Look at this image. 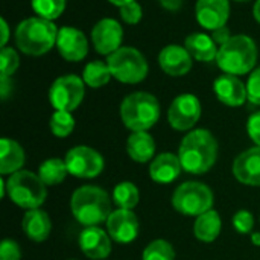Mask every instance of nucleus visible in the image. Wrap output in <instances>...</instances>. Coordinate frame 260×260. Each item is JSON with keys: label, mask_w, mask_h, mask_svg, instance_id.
<instances>
[{"label": "nucleus", "mask_w": 260, "mask_h": 260, "mask_svg": "<svg viewBox=\"0 0 260 260\" xmlns=\"http://www.w3.org/2000/svg\"><path fill=\"white\" fill-rule=\"evenodd\" d=\"M178 157L183 171L195 175L209 172L218 158V142L207 129L190 131L180 143Z\"/></svg>", "instance_id": "nucleus-1"}, {"label": "nucleus", "mask_w": 260, "mask_h": 260, "mask_svg": "<svg viewBox=\"0 0 260 260\" xmlns=\"http://www.w3.org/2000/svg\"><path fill=\"white\" fill-rule=\"evenodd\" d=\"M70 210L84 227H98L111 215L110 195L98 186H81L70 198Z\"/></svg>", "instance_id": "nucleus-2"}, {"label": "nucleus", "mask_w": 260, "mask_h": 260, "mask_svg": "<svg viewBox=\"0 0 260 260\" xmlns=\"http://www.w3.org/2000/svg\"><path fill=\"white\" fill-rule=\"evenodd\" d=\"M59 29L50 20L30 17L18 23L15 29V44L20 52L30 56H41L56 46Z\"/></svg>", "instance_id": "nucleus-3"}, {"label": "nucleus", "mask_w": 260, "mask_h": 260, "mask_svg": "<svg viewBox=\"0 0 260 260\" xmlns=\"http://www.w3.org/2000/svg\"><path fill=\"white\" fill-rule=\"evenodd\" d=\"M257 62V46L248 35H233L218 50L216 64L227 75H245L254 70Z\"/></svg>", "instance_id": "nucleus-4"}, {"label": "nucleus", "mask_w": 260, "mask_h": 260, "mask_svg": "<svg viewBox=\"0 0 260 260\" xmlns=\"http://www.w3.org/2000/svg\"><path fill=\"white\" fill-rule=\"evenodd\" d=\"M120 119L133 133L151 129L160 119L158 99L148 91L128 94L120 104Z\"/></svg>", "instance_id": "nucleus-5"}, {"label": "nucleus", "mask_w": 260, "mask_h": 260, "mask_svg": "<svg viewBox=\"0 0 260 260\" xmlns=\"http://www.w3.org/2000/svg\"><path fill=\"white\" fill-rule=\"evenodd\" d=\"M6 195L21 209H40L47 198V186L40 175L30 171H18L8 177Z\"/></svg>", "instance_id": "nucleus-6"}, {"label": "nucleus", "mask_w": 260, "mask_h": 260, "mask_svg": "<svg viewBox=\"0 0 260 260\" xmlns=\"http://www.w3.org/2000/svg\"><path fill=\"white\" fill-rule=\"evenodd\" d=\"M107 64L111 70L113 78L122 84H139L149 72L146 58L136 47L122 46L119 50L107 58Z\"/></svg>", "instance_id": "nucleus-7"}, {"label": "nucleus", "mask_w": 260, "mask_h": 260, "mask_svg": "<svg viewBox=\"0 0 260 260\" xmlns=\"http://www.w3.org/2000/svg\"><path fill=\"white\" fill-rule=\"evenodd\" d=\"M174 209L186 216H200L213 207V192L200 181H186L180 184L172 195Z\"/></svg>", "instance_id": "nucleus-8"}, {"label": "nucleus", "mask_w": 260, "mask_h": 260, "mask_svg": "<svg viewBox=\"0 0 260 260\" xmlns=\"http://www.w3.org/2000/svg\"><path fill=\"white\" fill-rule=\"evenodd\" d=\"M85 96V82L76 75H64L53 81L49 90V101L55 111H75Z\"/></svg>", "instance_id": "nucleus-9"}, {"label": "nucleus", "mask_w": 260, "mask_h": 260, "mask_svg": "<svg viewBox=\"0 0 260 260\" xmlns=\"http://www.w3.org/2000/svg\"><path fill=\"white\" fill-rule=\"evenodd\" d=\"M69 174L78 178H94L104 171L102 155L90 146H75L64 158Z\"/></svg>", "instance_id": "nucleus-10"}, {"label": "nucleus", "mask_w": 260, "mask_h": 260, "mask_svg": "<svg viewBox=\"0 0 260 260\" xmlns=\"http://www.w3.org/2000/svg\"><path fill=\"white\" fill-rule=\"evenodd\" d=\"M201 117V102L195 94L184 93L177 96L169 110L168 120L171 126L177 131H189L192 129Z\"/></svg>", "instance_id": "nucleus-11"}, {"label": "nucleus", "mask_w": 260, "mask_h": 260, "mask_svg": "<svg viewBox=\"0 0 260 260\" xmlns=\"http://www.w3.org/2000/svg\"><path fill=\"white\" fill-rule=\"evenodd\" d=\"M123 29L122 24L114 18L99 20L91 30L93 47L98 53L110 56L122 47Z\"/></svg>", "instance_id": "nucleus-12"}, {"label": "nucleus", "mask_w": 260, "mask_h": 260, "mask_svg": "<svg viewBox=\"0 0 260 260\" xmlns=\"http://www.w3.org/2000/svg\"><path fill=\"white\" fill-rule=\"evenodd\" d=\"M107 232L110 238L119 244H129L139 236V219L133 210L117 209L107 219Z\"/></svg>", "instance_id": "nucleus-13"}, {"label": "nucleus", "mask_w": 260, "mask_h": 260, "mask_svg": "<svg viewBox=\"0 0 260 260\" xmlns=\"http://www.w3.org/2000/svg\"><path fill=\"white\" fill-rule=\"evenodd\" d=\"M56 49L66 61L79 62L88 53V41L82 30L72 26H62L58 32Z\"/></svg>", "instance_id": "nucleus-14"}, {"label": "nucleus", "mask_w": 260, "mask_h": 260, "mask_svg": "<svg viewBox=\"0 0 260 260\" xmlns=\"http://www.w3.org/2000/svg\"><path fill=\"white\" fill-rule=\"evenodd\" d=\"M198 23L207 30L224 27L230 17L229 0H198L195 8Z\"/></svg>", "instance_id": "nucleus-15"}, {"label": "nucleus", "mask_w": 260, "mask_h": 260, "mask_svg": "<svg viewBox=\"0 0 260 260\" xmlns=\"http://www.w3.org/2000/svg\"><path fill=\"white\" fill-rule=\"evenodd\" d=\"M81 251L93 260L107 259L111 253V238L108 232L98 227H85L79 235Z\"/></svg>", "instance_id": "nucleus-16"}, {"label": "nucleus", "mask_w": 260, "mask_h": 260, "mask_svg": "<svg viewBox=\"0 0 260 260\" xmlns=\"http://www.w3.org/2000/svg\"><path fill=\"white\" fill-rule=\"evenodd\" d=\"M158 64L169 76H184L193 66V58L189 50L180 44H169L158 53Z\"/></svg>", "instance_id": "nucleus-17"}, {"label": "nucleus", "mask_w": 260, "mask_h": 260, "mask_svg": "<svg viewBox=\"0 0 260 260\" xmlns=\"http://www.w3.org/2000/svg\"><path fill=\"white\" fill-rule=\"evenodd\" d=\"M213 90L216 98L229 107H241L248 99L247 85L235 75H222L215 79Z\"/></svg>", "instance_id": "nucleus-18"}, {"label": "nucleus", "mask_w": 260, "mask_h": 260, "mask_svg": "<svg viewBox=\"0 0 260 260\" xmlns=\"http://www.w3.org/2000/svg\"><path fill=\"white\" fill-rule=\"evenodd\" d=\"M233 175L242 184L260 186V146H253L236 157Z\"/></svg>", "instance_id": "nucleus-19"}, {"label": "nucleus", "mask_w": 260, "mask_h": 260, "mask_svg": "<svg viewBox=\"0 0 260 260\" xmlns=\"http://www.w3.org/2000/svg\"><path fill=\"white\" fill-rule=\"evenodd\" d=\"M183 171L180 157L171 152L158 154L149 165V175L158 184H169L175 181Z\"/></svg>", "instance_id": "nucleus-20"}, {"label": "nucleus", "mask_w": 260, "mask_h": 260, "mask_svg": "<svg viewBox=\"0 0 260 260\" xmlns=\"http://www.w3.org/2000/svg\"><path fill=\"white\" fill-rule=\"evenodd\" d=\"M21 227L24 235L34 242H44L52 232V221L41 209H30L24 213Z\"/></svg>", "instance_id": "nucleus-21"}, {"label": "nucleus", "mask_w": 260, "mask_h": 260, "mask_svg": "<svg viewBox=\"0 0 260 260\" xmlns=\"http://www.w3.org/2000/svg\"><path fill=\"white\" fill-rule=\"evenodd\" d=\"M184 47L189 50L192 58L200 62H210L216 59L219 50L212 35H207L204 32H193L187 35L184 41Z\"/></svg>", "instance_id": "nucleus-22"}, {"label": "nucleus", "mask_w": 260, "mask_h": 260, "mask_svg": "<svg viewBox=\"0 0 260 260\" xmlns=\"http://www.w3.org/2000/svg\"><path fill=\"white\" fill-rule=\"evenodd\" d=\"M26 155L21 145L12 139L3 137L0 140V174L12 175L21 171Z\"/></svg>", "instance_id": "nucleus-23"}, {"label": "nucleus", "mask_w": 260, "mask_h": 260, "mask_svg": "<svg viewBox=\"0 0 260 260\" xmlns=\"http://www.w3.org/2000/svg\"><path fill=\"white\" fill-rule=\"evenodd\" d=\"M126 151L131 160L137 163H148L155 154L154 137L148 131H137L128 137Z\"/></svg>", "instance_id": "nucleus-24"}, {"label": "nucleus", "mask_w": 260, "mask_h": 260, "mask_svg": "<svg viewBox=\"0 0 260 260\" xmlns=\"http://www.w3.org/2000/svg\"><path fill=\"white\" fill-rule=\"evenodd\" d=\"M222 229L221 216L216 210H209L203 215H200L193 225V235L201 242H213L218 239Z\"/></svg>", "instance_id": "nucleus-25"}, {"label": "nucleus", "mask_w": 260, "mask_h": 260, "mask_svg": "<svg viewBox=\"0 0 260 260\" xmlns=\"http://www.w3.org/2000/svg\"><path fill=\"white\" fill-rule=\"evenodd\" d=\"M38 175L46 186H56L66 180L69 169L64 160L61 158H47L38 168Z\"/></svg>", "instance_id": "nucleus-26"}, {"label": "nucleus", "mask_w": 260, "mask_h": 260, "mask_svg": "<svg viewBox=\"0 0 260 260\" xmlns=\"http://www.w3.org/2000/svg\"><path fill=\"white\" fill-rule=\"evenodd\" d=\"M113 78L111 70L108 67L107 62L104 61H90L82 72V79L85 82V85L91 87V88H101L104 85H107L110 82V79Z\"/></svg>", "instance_id": "nucleus-27"}, {"label": "nucleus", "mask_w": 260, "mask_h": 260, "mask_svg": "<svg viewBox=\"0 0 260 260\" xmlns=\"http://www.w3.org/2000/svg\"><path fill=\"white\" fill-rule=\"evenodd\" d=\"M114 204L117 206V209H126V210H133L140 200V192L137 189V186L131 181H122L119 183L114 189H113V195H111Z\"/></svg>", "instance_id": "nucleus-28"}, {"label": "nucleus", "mask_w": 260, "mask_h": 260, "mask_svg": "<svg viewBox=\"0 0 260 260\" xmlns=\"http://www.w3.org/2000/svg\"><path fill=\"white\" fill-rule=\"evenodd\" d=\"M32 9L37 17L46 20H56L66 9V0H30Z\"/></svg>", "instance_id": "nucleus-29"}, {"label": "nucleus", "mask_w": 260, "mask_h": 260, "mask_svg": "<svg viewBox=\"0 0 260 260\" xmlns=\"http://www.w3.org/2000/svg\"><path fill=\"white\" fill-rule=\"evenodd\" d=\"M142 260H175V250L171 242L155 239L143 250Z\"/></svg>", "instance_id": "nucleus-30"}, {"label": "nucleus", "mask_w": 260, "mask_h": 260, "mask_svg": "<svg viewBox=\"0 0 260 260\" xmlns=\"http://www.w3.org/2000/svg\"><path fill=\"white\" fill-rule=\"evenodd\" d=\"M50 131L55 137L64 139L75 129V119L69 111H55L50 117Z\"/></svg>", "instance_id": "nucleus-31"}, {"label": "nucleus", "mask_w": 260, "mask_h": 260, "mask_svg": "<svg viewBox=\"0 0 260 260\" xmlns=\"http://www.w3.org/2000/svg\"><path fill=\"white\" fill-rule=\"evenodd\" d=\"M20 66V58L15 49L3 47L0 52V76H12Z\"/></svg>", "instance_id": "nucleus-32"}, {"label": "nucleus", "mask_w": 260, "mask_h": 260, "mask_svg": "<svg viewBox=\"0 0 260 260\" xmlns=\"http://www.w3.org/2000/svg\"><path fill=\"white\" fill-rule=\"evenodd\" d=\"M233 227L241 235H250L254 229V216L248 210H238L233 215Z\"/></svg>", "instance_id": "nucleus-33"}, {"label": "nucleus", "mask_w": 260, "mask_h": 260, "mask_svg": "<svg viewBox=\"0 0 260 260\" xmlns=\"http://www.w3.org/2000/svg\"><path fill=\"white\" fill-rule=\"evenodd\" d=\"M119 14H120V18L126 23V24H137L142 17H143V11H142V6L140 3H137L136 0L134 2H129L123 6L119 8Z\"/></svg>", "instance_id": "nucleus-34"}, {"label": "nucleus", "mask_w": 260, "mask_h": 260, "mask_svg": "<svg viewBox=\"0 0 260 260\" xmlns=\"http://www.w3.org/2000/svg\"><path fill=\"white\" fill-rule=\"evenodd\" d=\"M248 101L254 105H260V67L251 72L247 82Z\"/></svg>", "instance_id": "nucleus-35"}, {"label": "nucleus", "mask_w": 260, "mask_h": 260, "mask_svg": "<svg viewBox=\"0 0 260 260\" xmlns=\"http://www.w3.org/2000/svg\"><path fill=\"white\" fill-rule=\"evenodd\" d=\"M21 259V251L17 242L6 239L0 245V260H20Z\"/></svg>", "instance_id": "nucleus-36"}, {"label": "nucleus", "mask_w": 260, "mask_h": 260, "mask_svg": "<svg viewBox=\"0 0 260 260\" xmlns=\"http://www.w3.org/2000/svg\"><path fill=\"white\" fill-rule=\"evenodd\" d=\"M247 131L256 146H260V111H256L250 116L247 122Z\"/></svg>", "instance_id": "nucleus-37"}, {"label": "nucleus", "mask_w": 260, "mask_h": 260, "mask_svg": "<svg viewBox=\"0 0 260 260\" xmlns=\"http://www.w3.org/2000/svg\"><path fill=\"white\" fill-rule=\"evenodd\" d=\"M233 35L230 34V30L227 29V26H224V27H219V29H216V30H213V35H212V38L215 40V43L221 47L222 44H225L230 38H232Z\"/></svg>", "instance_id": "nucleus-38"}, {"label": "nucleus", "mask_w": 260, "mask_h": 260, "mask_svg": "<svg viewBox=\"0 0 260 260\" xmlns=\"http://www.w3.org/2000/svg\"><path fill=\"white\" fill-rule=\"evenodd\" d=\"M12 93V81L9 76H0V96L3 101L8 99V96Z\"/></svg>", "instance_id": "nucleus-39"}, {"label": "nucleus", "mask_w": 260, "mask_h": 260, "mask_svg": "<svg viewBox=\"0 0 260 260\" xmlns=\"http://www.w3.org/2000/svg\"><path fill=\"white\" fill-rule=\"evenodd\" d=\"M160 5L166 9V11H171V12H177L181 5H183V0H160Z\"/></svg>", "instance_id": "nucleus-40"}, {"label": "nucleus", "mask_w": 260, "mask_h": 260, "mask_svg": "<svg viewBox=\"0 0 260 260\" xmlns=\"http://www.w3.org/2000/svg\"><path fill=\"white\" fill-rule=\"evenodd\" d=\"M0 26H2V40H0V46L2 49L6 47V43L9 40V26H8V21L5 18L0 20Z\"/></svg>", "instance_id": "nucleus-41"}, {"label": "nucleus", "mask_w": 260, "mask_h": 260, "mask_svg": "<svg viewBox=\"0 0 260 260\" xmlns=\"http://www.w3.org/2000/svg\"><path fill=\"white\" fill-rule=\"evenodd\" d=\"M253 15H254V18H256V21L260 23V0H257L256 3H254V8H253Z\"/></svg>", "instance_id": "nucleus-42"}, {"label": "nucleus", "mask_w": 260, "mask_h": 260, "mask_svg": "<svg viewBox=\"0 0 260 260\" xmlns=\"http://www.w3.org/2000/svg\"><path fill=\"white\" fill-rule=\"evenodd\" d=\"M251 244L256 245V247H260V233L256 232V233H251Z\"/></svg>", "instance_id": "nucleus-43"}, {"label": "nucleus", "mask_w": 260, "mask_h": 260, "mask_svg": "<svg viewBox=\"0 0 260 260\" xmlns=\"http://www.w3.org/2000/svg\"><path fill=\"white\" fill-rule=\"evenodd\" d=\"M108 2L120 8V6H123V5H126V3H129V2H134V0H108Z\"/></svg>", "instance_id": "nucleus-44"}, {"label": "nucleus", "mask_w": 260, "mask_h": 260, "mask_svg": "<svg viewBox=\"0 0 260 260\" xmlns=\"http://www.w3.org/2000/svg\"><path fill=\"white\" fill-rule=\"evenodd\" d=\"M236 2H247V0H236Z\"/></svg>", "instance_id": "nucleus-45"}, {"label": "nucleus", "mask_w": 260, "mask_h": 260, "mask_svg": "<svg viewBox=\"0 0 260 260\" xmlns=\"http://www.w3.org/2000/svg\"><path fill=\"white\" fill-rule=\"evenodd\" d=\"M69 260H73V259H69Z\"/></svg>", "instance_id": "nucleus-46"}]
</instances>
